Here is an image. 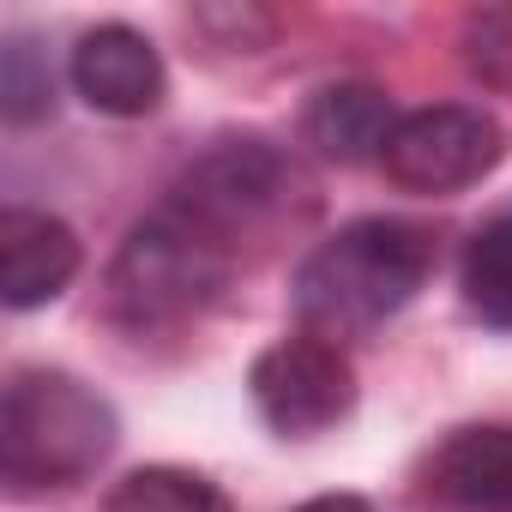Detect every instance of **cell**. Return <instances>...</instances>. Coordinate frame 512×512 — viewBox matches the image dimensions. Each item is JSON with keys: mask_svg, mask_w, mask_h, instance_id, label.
Segmentation results:
<instances>
[{"mask_svg": "<svg viewBox=\"0 0 512 512\" xmlns=\"http://www.w3.org/2000/svg\"><path fill=\"white\" fill-rule=\"evenodd\" d=\"M434 235L404 217H362L326 235L296 272V320L326 344L368 338L434 278Z\"/></svg>", "mask_w": 512, "mask_h": 512, "instance_id": "cell-1", "label": "cell"}, {"mask_svg": "<svg viewBox=\"0 0 512 512\" xmlns=\"http://www.w3.org/2000/svg\"><path fill=\"white\" fill-rule=\"evenodd\" d=\"M115 410L61 368H19L0 398V476L13 494L73 488L115 452Z\"/></svg>", "mask_w": 512, "mask_h": 512, "instance_id": "cell-2", "label": "cell"}, {"mask_svg": "<svg viewBox=\"0 0 512 512\" xmlns=\"http://www.w3.org/2000/svg\"><path fill=\"white\" fill-rule=\"evenodd\" d=\"M235 278V260L205 241L193 223H181L169 205L151 211L115 253L109 266V320L133 338H157V332H181L193 326L217 296L223 284Z\"/></svg>", "mask_w": 512, "mask_h": 512, "instance_id": "cell-3", "label": "cell"}, {"mask_svg": "<svg viewBox=\"0 0 512 512\" xmlns=\"http://www.w3.org/2000/svg\"><path fill=\"white\" fill-rule=\"evenodd\" d=\"M302 193L308 181L296 157H284L272 139H217L205 157L187 163V175L169 187L163 205L241 266V247L266 241L284 217H296Z\"/></svg>", "mask_w": 512, "mask_h": 512, "instance_id": "cell-4", "label": "cell"}, {"mask_svg": "<svg viewBox=\"0 0 512 512\" xmlns=\"http://www.w3.org/2000/svg\"><path fill=\"white\" fill-rule=\"evenodd\" d=\"M253 410L266 416V428H278L284 440H308L338 428L356 410V368L344 356V344H326L314 332L278 338L272 350H260L247 374Z\"/></svg>", "mask_w": 512, "mask_h": 512, "instance_id": "cell-5", "label": "cell"}, {"mask_svg": "<svg viewBox=\"0 0 512 512\" xmlns=\"http://www.w3.org/2000/svg\"><path fill=\"white\" fill-rule=\"evenodd\" d=\"M506 139H500V121L470 109V103H434V109H416V115H398L386 151H380V169L392 187L404 193H458V187H476L494 163H500Z\"/></svg>", "mask_w": 512, "mask_h": 512, "instance_id": "cell-6", "label": "cell"}, {"mask_svg": "<svg viewBox=\"0 0 512 512\" xmlns=\"http://www.w3.org/2000/svg\"><path fill=\"white\" fill-rule=\"evenodd\" d=\"M416 500L434 512H512V422L452 428L422 458Z\"/></svg>", "mask_w": 512, "mask_h": 512, "instance_id": "cell-7", "label": "cell"}, {"mask_svg": "<svg viewBox=\"0 0 512 512\" xmlns=\"http://www.w3.org/2000/svg\"><path fill=\"white\" fill-rule=\"evenodd\" d=\"M73 91L97 115L133 121L163 103L169 73H163V55L151 49V37H139L133 25H97L73 49Z\"/></svg>", "mask_w": 512, "mask_h": 512, "instance_id": "cell-8", "label": "cell"}, {"mask_svg": "<svg viewBox=\"0 0 512 512\" xmlns=\"http://www.w3.org/2000/svg\"><path fill=\"white\" fill-rule=\"evenodd\" d=\"M79 278V235L31 205L0 211V296L7 308H43Z\"/></svg>", "mask_w": 512, "mask_h": 512, "instance_id": "cell-9", "label": "cell"}, {"mask_svg": "<svg viewBox=\"0 0 512 512\" xmlns=\"http://www.w3.org/2000/svg\"><path fill=\"white\" fill-rule=\"evenodd\" d=\"M392 127H398L392 97L380 85H356V79L314 91V103L302 109V139L326 163H380Z\"/></svg>", "mask_w": 512, "mask_h": 512, "instance_id": "cell-10", "label": "cell"}, {"mask_svg": "<svg viewBox=\"0 0 512 512\" xmlns=\"http://www.w3.org/2000/svg\"><path fill=\"white\" fill-rule=\"evenodd\" d=\"M458 284H464V308L500 332H512V205L494 211L470 247H464V266H458Z\"/></svg>", "mask_w": 512, "mask_h": 512, "instance_id": "cell-11", "label": "cell"}, {"mask_svg": "<svg viewBox=\"0 0 512 512\" xmlns=\"http://www.w3.org/2000/svg\"><path fill=\"white\" fill-rule=\"evenodd\" d=\"M103 512H235L229 494L193 470H175V464H145V470H127Z\"/></svg>", "mask_w": 512, "mask_h": 512, "instance_id": "cell-12", "label": "cell"}, {"mask_svg": "<svg viewBox=\"0 0 512 512\" xmlns=\"http://www.w3.org/2000/svg\"><path fill=\"white\" fill-rule=\"evenodd\" d=\"M0 109H7L13 127L55 115V73H49V55L31 37H13L0 49Z\"/></svg>", "mask_w": 512, "mask_h": 512, "instance_id": "cell-13", "label": "cell"}, {"mask_svg": "<svg viewBox=\"0 0 512 512\" xmlns=\"http://www.w3.org/2000/svg\"><path fill=\"white\" fill-rule=\"evenodd\" d=\"M464 67L488 91H512V7H482L464 19Z\"/></svg>", "mask_w": 512, "mask_h": 512, "instance_id": "cell-14", "label": "cell"}, {"mask_svg": "<svg viewBox=\"0 0 512 512\" xmlns=\"http://www.w3.org/2000/svg\"><path fill=\"white\" fill-rule=\"evenodd\" d=\"M296 512H374L362 494H320V500H302Z\"/></svg>", "mask_w": 512, "mask_h": 512, "instance_id": "cell-15", "label": "cell"}]
</instances>
